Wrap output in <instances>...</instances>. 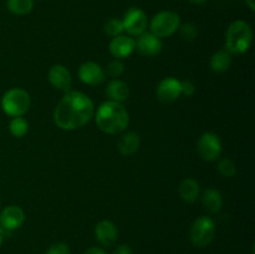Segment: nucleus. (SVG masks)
Here are the masks:
<instances>
[{
  "mask_svg": "<svg viewBox=\"0 0 255 254\" xmlns=\"http://www.w3.org/2000/svg\"><path fill=\"white\" fill-rule=\"evenodd\" d=\"M94 102L80 91H69L60 100L54 112V121L65 131L81 128L94 117Z\"/></svg>",
  "mask_w": 255,
  "mask_h": 254,
  "instance_id": "nucleus-1",
  "label": "nucleus"
},
{
  "mask_svg": "<svg viewBox=\"0 0 255 254\" xmlns=\"http://www.w3.org/2000/svg\"><path fill=\"white\" fill-rule=\"evenodd\" d=\"M96 125L102 132L119 134L128 126L129 116L127 110L119 102L105 101L96 111Z\"/></svg>",
  "mask_w": 255,
  "mask_h": 254,
  "instance_id": "nucleus-2",
  "label": "nucleus"
},
{
  "mask_svg": "<svg viewBox=\"0 0 255 254\" xmlns=\"http://www.w3.org/2000/svg\"><path fill=\"white\" fill-rule=\"evenodd\" d=\"M253 41L251 25L244 20H236L229 25L226 35V46L229 54H244Z\"/></svg>",
  "mask_w": 255,
  "mask_h": 254,
  "instance_id": "nucleus-3",
  "label": "nucleus"
},
{
  "mask_svg": "<svg viewBox=\"0 0 255 254\" xmlns=\"http://www.w3.org/2000/svg\"><path fill=\"white\" fill-rule=\"evenodd\" d=\"M31 99L22 89H11L4 94L1 99V109L11 117L22 116L29 110Z\"/></svg>",
  "mask_w": 255,
  "mask_h": 254,
  "instance_id": "nucleus-4",
  "label": "nucleus"
},
{
  "mask_svg": "<svg viewBox=\"0 0 255 254\" xmlns=\"http://www.w3.org/2000/svg\"><path fill=\"white\" fill-rule=\"evenodd\" d=\"M216 236V224L209 217L202 216L193 222L189 231L192 244L198 248H204L213 242Z\"/></svg>",
  "mask_w": 255,
  "mask_h": 254,
  "instance_id": "nucleus-5",
  "label": "nucleus"
},
{
  "mask_svg": "<svg viewBox=\"0 0 255 254\" xmlns=\"http://www.w3.org/2000/svg\"><path fill=\"white\" fill-rule=\"evenodd\" d=\"M181 26V17L177 12L166 10L154 15L151 21V32L157 37H168Z\"/></svg>",
  "mask_w": 255,
  "mask_h": 254,
  "instance_id": "nucleus-6",
  "label": "nucleus"
},
{
  "mask_svg": "<svg viewBox=\"0 0 255 254\" xmlns=\"http://www.w3.org/2000/svg\"><path fill=\"white\" fill-rule=\"evenodd\" d=\"M147 15L139 7H129L124 15L122 24H124V31L128 32L132 36H139L146 32L147 29Z\"/></svg>",
  "mask_w": 255,
  "mask_h": 254,
  "instance_id": "nucleus-7",
  "label": "nucleus"
},
{
  "mask_svg": "<svg viewBox=\"0 0 255 254\" xmlns=\"http://www.w3.org/2000/svg\"><path fill=\"white\" fill-rule=\"evenodd\" d=\"M197 149L198 153L204 161L213 162L219 158L222 153V143L221 139L217 134L212 132H206L202 134L197 142Z\"/></svg>",
  "mask_w": 255,
  "mask_h": 254,
  "instance_id": "nucleus-8",
  "label": "nucleus"
},
{
  "mask_svg": "<svg viewBox=\"0 0 255 254\" xmlns=\"http://www.w3.org/2000/svg\"><path fill=\"white\" fill-rule=\"evenodd\" d=\"M157 97L163 104H172L182 95L181 81L174 77H167L158 84L156 90Z\"/></svg>",
  "mask_w": 255,
  "mask_h": 254,
  "instance_id": "nucleus-9",
  "label": "nucleus"
},
{
  "mask_svg": "<svg viewBox=\"0 0 255 254\" xmlns=\"http://www.w3.org/2000/svg\"><path fill=\"white\" fill-rule=\"evenodd\" d=\"M25 221V212L19 206H7L0 213V227L4 232H11L22 226Z\"/></svg>",
  "mask_w": 255,
  "mask_h": 254,
  "instance_id": "nucleus-10",
  "label": "nucleus"
},
{
  "mask_svg": "<svg viewBox=\"0 0 255 254\" xmlns=\"http://www.w3.org/2000/svg\"><path fill=\"white\" fill-rule=\"evenodd\" d=\"M134 49L141 55L147 57H153L158 55L162 50V41L159 37L153 35L152 32H143L134 40Z\"/></svg>",
  "mask_w": 255,
  "mask_h": 254,
  "instance_id": "nucleus-11",
  "label": "nucleus"
},
{
  "mask_svg": "<svg viewBox=\"0 0 255 254\" xmlns=\"http://www.w3.org/2000/svg\"><path fill=\"white\" fill-rule=\"evenodd\" d=\"M79 77L86 85H99L105 80V71L101 65L94 61H86L80 65Z\"/></svg>",
  "mask_w": 255,
  "mask_h": 254,
  "instance_id": "nucleus-12",
  "label": "nucleus"
},
{
  "mask_svg": "<svg viewBox=\"0 0 255 254\" xmlns=\"http://www.w3.org/2000/svg\"><path fill=\"white\" fill-rule=\"evenodd\" d=\"M49 81L52 87L60 91L69 92L71 89V74L64 65H54L49 70Z\"/></svg>",
  "mask_w": 255,
  "mask_h": 254,
  "instance_id": "nucleus-13",
  "label": "nucleus"
},
{
  "mask_svg": "<svg viewBox=\"0 0 255 254\" xmlns=\"http://www.w3.org/2000/svg\"><path fill=\"white\" fill-rule=\"evenodd\" d=\"M134 46H136L134 39H132L131 36H126V35H119L111 40L109 49L112 56L116 59H126L136 50Z\"/></svg>",
  "mask_w": 255,
  "mask_h": 254,
  "instance_id": "nucleus-14",
  "label": "nucleus"
},
{
  "mask_svg": "<svg viewBox=\"0 0 255 254\" xmlns=\"http://www.w3.org/2000/svg\"><path fill=\"white\" fill-rule=\"evenodd\" d=\"M95 236H96V239L102 246L111 247L119 239V231H117L116 224L112 223L111 221L104 219V221H100L96 224Z\"/></svg>",
  "mask_w": 255,
  "mask_h": 254,
  "instance_id": "nucleus-15",
  "label": "nucleus"
},
{
  "mask_svg": "<svg viewBox=\"0 0 255 254\" xmlns=\"http://www.w3.org/2000/svg\"><path fill=\"white\" fill-rule=\"evenodd\" d=\"M106 94L109 96L110 101L114 102H121L126 101L129 96V87L126 82L121 81V80L114 79L109 82L106 87Z\"/></svg>",
  "mask_w": 255,
  "mask_h": 254,
  "instance_id": "nucleus-16",
  "label": "nucleus"
},
{
  "mask_svg": "<svg viewBox=\"0 0 255 254\" xmlns=\"http://www.w3.org/2000/svg\"><path fill=\"white\" fill-rule=\"evenodd\" d=\"M139 144H141V139L138 134L134 132H127L120 137L117 142V149L124 156H132L138 151Z\"/></svg>",
  "mask_w": 255,
  "mask_h": 254,
  "instance_id": "nucleus-17",
  "label": "nucleus"
},
{
  "mask_svg": "<svg viewBox=\"0 0 255 254\" xmlns=\"http://www.w3.org/2000/svg\"><path fill=\"white\" fill-rule=\"evenodd\" d=\"M202 203L204 208L212 213H218L223 207V197L222 193L216 188H208L202 194Z\"/></svg>",
  "mask_w": 255,
  "mask_h": 254,
  "instance_id": "nucleus-18",
  "label": "nucleus"
},
{
  "mask_svg": "<svg viewBox=\"0 0 255 254\" xmlns=\"http://www.w3.org/2000/svg\"><path fill=\"white\" fill-rule=\"evenodd\" d=\"M179 196L187 203H193L199 197V184L196 179L186 178L179 184Z\"/></svg>",
  "mask_w": 255,
  "mask_h": 254,
  "instance_id": "nucleus-19",
  "label": "nucleus"
},
{
  "mask_svg": "<svg viewBox=\"0 0 255 254\" xmlns=\"http://www.w3.org/2000/svg\"><path fill=\"white\" fill-rule=\"evenodd\" d=\"M231 65L232 56L227 50H221V51L213 54L211 57V61H209V67H211L212 71L217 72V74L228 71Z\"/></svg>",
  "mask_w": 255,
  "mask_h": 254,
  "instance_id": "nucleus-20",
  "label": "nucleus"
},
{
  "mask_svg": "<svg viewBox=\"0 0 255 254\" xmlns=\"http://www.w3.org/2000/svg\"><path fill=\"white\" fill-rule=\"evenodd\" d=\"M6 7L11 14L14 15H26L34 7V1L32 0H7Z\"/></svg>",
  "mask_w": 255,
  "mask_h": 254,
  "instance_id": "nucleus-21",
  "label": "nucleus"
},
{
  "mask_svg": "<svg viewBox=\"0 0 255 254\" xmlns=\"http://www.w3.org/2000/svg\"><path fill=\"white\" fill-rule=\"evenodd\" d=\"M27 128H29V124L21 116L14 117L9 124L10 133L14 137H24L26 134Z\"/></svg>",
  "mask_w": 255,
  "mask_h": 254,
  "instance_id": "nucleus-22",
  "label": "nucleus"
},
{
  "mask_svg": "<svg viewBox=\"0 0 255 254\" xmlns=\"http://www.w3.org/2000/svg\"><path fill=\"white\" fill-rule=\"evenodd\" d=\"M217 169H218V172L222 176L227 177V178H231V177H233L234 174L237 173L236 163L229 158H222L221 161L218 162Z\"/></svg>",
  "mask_w": 255,
  "mask_h": 254,
  "instance_id": "nucleus-23",
  "label": "nucleus"
},
{
  "mask_svg": "<svg viewBox=\"0 0 255 254\" xmlns=\"http://www.w3.org/2000/svg\"><path fill=\"white\" fill-rule=\"evenodd\" d=\"M105 32H106L109 36L116 37L119 35H121L124 32V24H122V20L116 19H110L109 21L105 24Z\"/></svg>",
  "mask_w": 255,
  "mask_h": 254,
  "instance_id": "nucleus-24",
  "label": "nucleus"
},
{
  "mask_svg": "<svg viewBox=\"0 0 255 254\" xmlns=\"http://www.w3.org/2000/svg\"><path fill=\"white\" fill-rule=\"evenodd\" d=\"M179 30H181L182 37H183L184 40H187V41H192V40L196 39L197 35H198L197 27L194 26L193 24H189V22L179 26Z\"/></svg>",
  "mask_w": 255,
  "mask_h": 254,
  "instance_id": "nucleus-25",
  "label": "nucleus"
},
{
  "mask_svg": "<svg viewBox=\"0 0 255 254\" xmlns=\"http://www.w3.org/2000/svg\"><path fill=\"white\" fill-rule=\"evenodd\" d=\"M124 71H125V65L122 64L119 59L112 60V61L109 64V66H107V74H109L111 77H114V79L121 76V75L124 74Z\"/></svg>",
  "mask_w": 255,
  "mask_h": 254,
  "instance_id": "nucleus-26",
  "label": "nucleus"
},
{
  "mask_svg": "<svg viewBox=\"0 0 255 254\" xmlns=\"http://www.w3.org/2000/svg\"><path fill=\"white\" fill-rule=\"evenodd\" d=\"M45 254H71V252H70V248L67 244L60 242V243L52 244Z\"/></svg>",
  "mask_w": 255,
  "mask_h": 254,
  "instance_id": "nucleus-27",
  "label": "nucleus"
},
{
  "mask_svg": "<svg viewBox=\"0 0 255 254\" xmlns=\"http://www.w3.org/2000/svg\"><path fill=\"white\" fill-rule=\"evenodd\" d=\"M181 86H182V95H184L186 97H191L192 95L194 94L196 91V86L193 85V82L188 81H181Z\"/></svg>",
  "mask_w": 255,
  "mask_h": 254,
  "instance_id": "nucleus-28",
  "label": "nucleus"
},
{
  "mask_svg": "<svg viewBox=\"0 0 255 254\" xmlns=\"http://www.w3.org/2000/svg\"><path fill=\"white\" fill-rule=\"evenodd\" d=\"M112 254H133V252H132L131 247L127 246V244H120L115 248Z\"/></svg>",
  "mask_w": 255,
  "mask_h": 254,
  "instance_id": "nucleus-29",
  "label": "nucleus"
},
{
  "mask_svg": "<svg viewBox=\"0 0 255 254\" xmlns=\"http://www.w3.org/2000/svg\"><path fill=\"white\" fill-rule=\"evenodd\" d=\"M84 254H107V253L102 248H99V247H92V248H89L87 251H85Z\"/></svg>",
  "mask_w": 255,
  "mask_h": 254,
  "instance_id": "nucleus-30",
  "label": "nucleus"
},
{
  "mask_svg": "<svg viewBox=\"0 0 255 254\" xmlns=\"http://www.w3.org/2000/svg\"><path fill=\"white\" fill-rule=\"evenodd\" d=\"M246 4L248 5V7L252 10V11H254V10H255V0H246Z\"/></svg>",
  "mask_w": 255,
  "mask_h": 254,
  "instance_id": "nucleus-31",
  "label": "nucleus"
},
{
  "mask_svg": "<svg viewBox=\"0 0 255 254\" xmlns=\"http://www.w3.org/2000/svg\"><path fill=\"white\" fill-rule=\"evenodd\" d=\"M188 1L191 2V4H194V5H202V4H204L207 0H188Z\"/></svg>",
  "mask_w": 255,
  "mask_h": 254,
  "instance_id": "nucleus-32",
  "label": "nucleus"
},
{
  "mask_svg": "<svg viewBox=\"0 0 255 254\" xmlns=\"http://www.w3.org/2000/svg\"><path fill=\"white\" fill-rule=\"evenodd\" d=\"M4 237H5V232H4V229L0 227V247H1L2 242H4Z\"/></svg>",
  "mask_w": 255,
  "mask_h": 254,
  "instance_id": "nucleus-33",
  "label": "nucleus"
}]
</instances>
